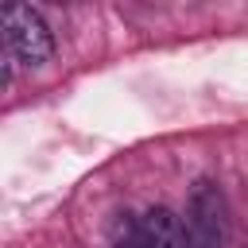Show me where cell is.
<instances>
[{"instance_id":"6da1fadb","label":"cell","mask_w":248,"mask_h":248,"mask_svg":"<svg viewBox=\"0 0 248 248\" xmlns=\"http://www.w3.org/2000/svg\"><path fill=\"white\" fill-rule=\"evenodd\" d=\"M0 19H4V46H8V54L19 66L35 70V66L50 62L54 35H50V27H46L39 8H31V4H4Z\"/></svg>"},{"instance_id":"7a4b0ae2","label":"cell","mask_w":248,"mask_h":248,"mask_svg":"<svg viewBox=\"0 0 248 248\" xmlns=\"http://www.w3.org/2000/svg\"><path fill=\"white\" fill-rule=\"evenodd\" d=\"M190 244L194 248H225L229 244L225 194L209 178H202L190 194Z\"/></svg>"},{"instance_id":"3957f363","label":"cell","mask_w":248,"mask_h":248,"mask_svg":"<svg viewBox=\"0 0 248 248\" xmlns=\"http://www.w3.org/2000/svg\"><path fill=\"white\" fill-rule=\"evenodd\" d=\"M140 232H143V244L147 248H194L182 217L174 209H167V205H151L140 217Z\"/></svg>"},{"instance_id":"277c9868","label":"cell","mask_w":248,"mask_h":248,"mask_svg":"<svg viewBox=\"0 0 248 248\" xmlns=\"http://www.w3.org/2000/svg\"><path fill=\"white\" fill-rule=\"evenodd\" d=\"M112 248H147V244H143V232H140V225H128V232H124V236H120Z\"/></svg>"}]
</instances>
